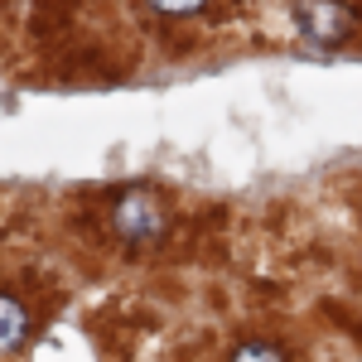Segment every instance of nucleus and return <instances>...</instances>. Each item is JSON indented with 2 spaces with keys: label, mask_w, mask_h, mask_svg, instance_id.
Segmentation results:
<instances>
[{
  "label": "nucleus",
  "mask_w": 362,
  "mask_h": 362,
  "mask_svg": "<svg viewBox=\"0 0 362 362\" xmlns=\"http://www.w3.org/2000/svg\"><path fill=\"white\" fill-rule=\"evenodd\" d=\"M112 232L126 247H155L169 232V213L165 203L150 194V189H126L112 208Z\"/></svg>",
  "instance_id": "obj_1"
},
{
  "label": "nucleus",
  "mask_w": 362,
  "mask_h": 362,
  "mask_svg": "<svg viewBox=\"0 0 362 362\" xmlns=\"http://www.w3.org/2000/svg\"><path fill=\"white\" fill-rule=\"evenodd\" d=\"M232 362H285V353H280L276 343H261V338H251V343H242V348L232 353Z\"/></svg>",
  "instance_id": "obj_4"
},
{
  "label": "nucleus",
  "mask_w": 362,
  "mask_h": 362,
  "mask_svg": "<svg viewBox=\"0 0 362 362\" xmlns=\"http://www.w3.org/2000/svg\"><path fill=\"white\" fill-rule=\"evenodd\" d=\"M160 15H169V20H184V15H198L208 0H150Z\"/></svg>",
  "instance_id": "obj_5"
},
{
  "label": "nucleus",
  "mask_w": 362,
  "mask_h": 362,
  "mask_svg": "<svg viewBox=\"0 0 362 362\" xmlns=\"http://www.w3.org/2000/svg\"><path fill=\"white\" fill-rule=\"evenodd\" d=\"M29 338V309L15 295H0V353H15Z\"/></svg>",
  "instance_id": "obj_3"
},
{
  "label": "nucleus",
  "mask_w": 362,
  "mask_h": 362,
  "mask_svg": "<svg viewBox=\"0 0 362 362\" xmlns=\"http://www.w3.org/2000/svg\"><path fill=\"white\" fill-rule=\"evenodd\" d=\"M295 20L305 29L314 44H338V39H348V29H353V5H343V0H300L295 5Z\"/></svg>",
  "instance_id": "obj_2"
}]
</instances>
